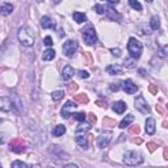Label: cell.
Returning <instances> with one entry per match:
<instances>
[{
  "instance_id": "cell-23",
  "label": "cell",
  "mask_w": 168,
  "mask_h": 168,
  "mask_svg": "<svg viewBox=\"0 0 168 168\" xmlns=\"http://www.w3.org/2000/svg\"><path fill=\"white\" fill-rule=\"evenodd\" d=\"M72 17H74V20L76 21L78 24H82V23H84V21L87 20L85 14L84 13H80V12H74V13H72Z\"/></svg>"
},
{
  "instance_id": "cell-32",
  "label": "cell",
  "mask_w": 168,
  "mask_h": 168,
  "mask_svg": "<svg viewBox=\"0 0 168 168\" xmlns=\"http://www.w3.org/2000/svg\"><path fill=\"white\" fill-rule=\"evenodd\" d=\"M104 125L109 126V127H113V126H116V121L111 120V118H104Z\"/></svg>"
},
{
  "instance_id": "cell-44",
  "label": "cell",
  "mask_w": 168,
  "mask_h": 168,
  "mask_svg": "<svg viewBox=\"0 0 168 168\" xmlns=\"http://www.w3.org/2000/svg\"><path fill=\"white\" fill-rule=\"evenodd\" d=\"M156 112H159L160 114H163V113H164V108H163L162 105L158 104V105H156Z\"/></svg>"
},
{
  "instance_id": "cell-2",
  "label": "cell",
  "mask_w": 168,
  "mask_h": 168,
  "mask_svg": "<svg viewBox=\"0 0 168 168\" xmlns=\"http://www.w3.org/2000/svg\"><path fill=\"white\" fill-rule=\"evenodd\" d=\"M127 50H129V53L131 55V58H134V59H138L141 55H142V50H143V46H142V43L138 41L137 38L134 37H131L127 42Z\"/></svg>"
},
{
  "instance_id": "cell-6",
  "label": "cell",
  "mask_w": 168,
  "mask_h": 168,
  "mask_svg": "<svg viewBox=\"0 0 168 168\" xmlns=\"http://www.w3.org/2000/svg\"><path fill=\"white\" fill-rule=\"evenodd\" d=\"M134 104H135V109L137 111H139L141 113L143 114H149L150 113V106L147 104V101L144 100L143 96H138L134 101Z\"/></svg>"
},
{
  "instance_id": "cell-25",
  "label": "cell",
  "mask_w": 168,
  "mask_h": 168,
  "mask_svg": "<svg viewBox=\"0 0 168 168\" xmlns=\"http://www.w3.org/2000/svg\"><path fill=\"white\" fill-rule=\"evenodd\" d=\"M75 101H78L80 104H87L89 100H88V96H87L85 93H80V95H76L75 96Z\"/></svg>"
},
{
  "instance_id": "cell-50",
  "label": "cell",
  "mask_w": 168,
  "mask_h": 168,
  "mask_svg": "<svg viewBox=\"0 0 168 168\" xmlns=\"http://www.w3.org/2000/svg\"><path fill=\"white\" fill-rule=\"evenodd\" d=\"M164 159H168V150L164 149Z\"/></svg>"
},
{
  "instance_id": "cell-42",
  "label": "cell",
  "mask_w": 168,
  "mask_h": 168,
  "mask_svg": "<svg viewBox=\"0 0 168 168\" xmlns=\"http://www.w3.org/2000/svg\"><path fill=\"white\" fill-rule=\"evenodd\" d=\"M130 133H133V134H138V133H139V126H131L130 127Z\"/></svg>"
},
{
  "instance_id": "cell-39",
  "label": "cell",
  "mask_w": 168,
  "mask_h": 168,
  "mask_svg": "<svg viewBox=\"0 0 168 168\" xmlns=\"http://www.w3.org/2000/svg\"><path fill=\"white\" fill-rule=\"evenodd\" d=\"M149 91H150L152 95H156V93H158V91H159V88H158V87H156L155 84H151V85L149 87Z\"/></svg>"
},
{
  "instance_id": "cell-33",
  "label": "cell",
  "mask_w": 168,
  "mask_h": 168,
  "mask_svg": "<svg viewBox=\"0 0 168 168\" xmlns=\"http://www.w3.org/2000/svg\"><path fill=\"white\" fill-rule=\"evenodd\" d=\"M95 11H96L99 14H103L104 11H105V7L101 5V4H96V5H95Z\"/></svg>"
},
{
  "instance_id": "cell-1",
  "label": "cell",
  "mask_w": 168,
  "mask_h": 168,
  "mask_svg": "<svg viewBox=\"0 0 168 168\" xmlns=\"http://www.w3.org/2000/svg\"><path fill=\"white\" fill-rule=\"evenodd\" d=\"M19 41L23 46L26 47H30L34 45V33H33V29L29 28V26H21L19 29Z\"/></svg>"
},
{
  "instance_id": "cell-30",
  "label": "cell",
  "mask_w": 168,
  "mask_h": 168,
  "mask_svg": "<svg viewBox=\"0 0 168 168\" xmlns=\"http://www.w3.org/2000/svg\"><path fill=\"white\" fill-rule=\"evenodd\" d=\"M71 116H74V120H76V121H79V122H84V120H85V114L83 113V112H79V113H74V114H71Z\"/></svg>"
},
{
  "instance_id": "cell-17",
  "label": "cell",
  "mask_w": 168,
  "mask_h": 168,
  "mask_svg": "<svg viewBox=\"0 0 168 168\" xmlns=\"http://www.w3.org/2000/svg\"><path fill=\"white\" fill-rule=\"evenodd\" d=\"M155 120L154 118H147V121H146V133L152 135L155 133Z\"/></svg>"
},
{
  "instance_id": "cell-35",
  "label": "cell",
  "mask_w": 168,
  "mask_h": 168,
  "mask_svg": "<svg viewBox=\"0 0 168 168\" xmlns=\"http://www.w3.org/2000/svg\"><path fill=\"white\" fill-rule=\"evenodd\" d=\"M12 167H23V168H26L28 164L24 163V162H20V160H16V162H13V163H12Z\"/></svg>"
},
{
  "instance_id": "cell-5",
  "label": "cell",
  "mask_w": 168,
  "mask_h": 168,
  "mask_svg": "<svg viewBox=\"0 0 168 168\" xmlns=\"http://www.w3.org/2000/svg\"><path fill=\"white\" fill-rule=\"evenodd\" d=\"M83 38H84V42L87 43V45H93V43L97 41L96 32H95V29L92 26L87 28L83 30Z\"/></svg>"
},
{
  "instance_id": "cell-16",
  "label": "cell",
  "mask_w": 168,
  "mask_h": 168,
  "mask_svg": "<svg viewBox=\"0 0 168 168\" xmlns=\"http://www.w3.org/2000/svg\"><path fill=\"white\" fill-rule=\"evenodd\" d=\"M106 72L109 75H121L122 74V68L118 64H111L106 67Z\"/></svg>"
},
{
  "instance_id": "cell-7",
  "label": "cell",
  "mask_w": 168,
  "mask_h": 168,
  "mask_svg": "<svg viewBox=\"0 0 168 168\" xmlns=\"http://www.w3.org/2000/svg\"><path fill=\"white\" fill-rule=\"evenodd\" d=\"M9 150L16 152V154H21V152L25 151V144L20 138H14V139H12L9 143Z\"/></svg>"
},
{
  "instance_id": "cell-3",
  "label": "cell",
  "mask_w": 168,
  "mask_h": 168,
  "mask_svg": "<svg viewBox=\"0 0 168 168\" xmlns=\"http://www.w3.org/2000/svg\"><path fill=\"white\" fill-rule=\"evenodd\" d=\"M123 163L127 165H138L143 163V158L139 152L137 151H127L125 155H123Z\"/></svg>"
},
{
  "instance_id": "cell-49",
  "label": "cell",
  "mask_w": 168,
  "mask_h": 168,
  "mask_svg": "<svg viewBox=\"0 0 168 168\" xmlns=\"http://www.w3.org/2000/svg\"><path fill=\"white\" fill-rule=\"evenodd\" d=\"M108 2H109V3H111V4H117V3H118V2H120V0H108Z\"/></svg>"
},
{
  "instance_id": "cell-34",
  "label": "cell",
  "mask_w": 168,
  "mask_h": 168,
  "mask_svg": "<svg viewBox=\"0 0 168 168\" xmlns=\"http://www.w3.org/2000/svg\"><path fill=\"white\" fill-rule=\"evenodd\" d=\"M156 147H158V144L154 143V142H149V143H147V149H149L150 152H154V151L156 150Z\"/></svg>"
},
{
  "instance_id": "cell-11",
  "label": "cell",
  "mask_w": 168,
  "mask_h": 168,
  "mask_svg": "<svg viewBox=\"0 0 168 168\" xmlns=\"http://www.w3.org/2000/svg\"><path fill=\"white\" fill-rule=\"evenodd\" d=\"M104 13H106L108 19H111V20H113V21H121V20H122V16H121L118 12H116V11L112 8V7H105Z\"/></svg>"
},
{
  "instance_id": "cell-47",
  "label": "cell",
  "mask_w": 168,
  "mask_h": 168,
  "mask_svg": "<svg viewBox=\"0 0 168 168\" xmlns=\"http://www.w3.org/2000/svg\"><path fill=\"white\" fill-rule=\"evenodd\" d=\"M97 105H100V106H105V108H106V103H103V101H97Z\"/></svg>"
},
{
  "instance_id": "cell-27",
  "label": "cell",
  "mask_w": 168,
  "mask_h": 168,
  "mask_svg": "<svg viewBox=\"0 0 168 168\" xmlns=\"http://www.w3.org/2000/svg\"><path fill=\"white\" fill-rule=\"evenodd\" d=\"M150 25H151V28L154 29V30H158V29L160 28V20H159V17L158 16L152 17L151 21H150Z\"/></svg>"
},
{
  "instance_id": "cell-15",
  "label": "cell",
  "mask_w": 168,
  "mask_h": 168,
  "mask_svg": "<svg viewBox=\"0 0 168 168\" xmlns=\"http://www.w3.org/2000/svg\"><path fill=\"white\" fill-rule=\"evenodd\" d=\"M76 143L80 146L82 149H84V150H87L89 147V141H88V135L87 137H84V135H79V137H76Z\"/></svg>"
},
{
  "instance_id": "cell-31",
  "label": "cell",
  "mask_w": 168,
  "mask_h": 168,
  "mask_svg": "<svg viewBox=\"0 0 168 168\" xmlns=\"http://www.w3.org/2000/svg\"><path fill=\"white\" fill-rule=\"evenodd\" d=\"M123 64H125V67H127V68H134V67H135V61H134V58H129V59H125Z\"/></svg>"
},
{
  "instance_id": "cell-52",
  "label": "cell",
  "mask_w": 168,
  "mask_h": 168,
  "mask_svg": "<svg viewBox=\"0 0 168 168\" xmlns=\"http://www.w3.org/2000/svg\"><path fill=\"white\" fill-rule=\"evenodd\" d=\"M53 2H54V3H59V2H61V0H53Z\"/></svg>"
},
{
  "instance_id": "cell-53",
  "label": "cell",
  "mask_w": 168,
  "mask_h": 168,
  "mask_svg": "<svg viewBox=\"0 0 168 168\" xmlns=\"http://www.w3.org/2000/svg\"><path fill=\"white\" fill-rule=\"evenodd\" d=\"M146 2H152V0H146Z\"/></svg>"
},
{
  "instance_id": "cell-12",
  "label": "cell",
  "mask_w": 168,
  "mask_h": 168,
  "mask_svg": "<svg viewBox=\"0 0 168 168\" xmlns=\"http://www.w3.org/2000/svg\"><path fill=\"white\" fill-rule=\"evenodd\" d=\"M11 103H12V106H13V112L20 113L21 109H23V104H21V100L16 93H13L11 96Z\"/></svg>"
},
{
  "instance_id": "cell-22",
  "label": "cell",
  "mask_w": 168,
  "mask_h": 168,
  "mask_svg": "<svg viewBox=\"0 0 168 168\" xmlns=\"http://www.w3.org/2000/svg\"><path fill=\"white\" fill-rule=\"evenodd\" d=\"M55 57V51L53 49H47L43 51V55H42V59L43 61H53Z\"/></svg>"
},
{
  "instance_id": "cell-18",
  "label": "cell",
  "mask_w": 168,
  "mask_h": 168,
  "mask_svg": "<svg viewBox=\"0 0 168 168\" xmlns=\"http://www.w3.org/2000/svg\"><path fill=\"white\" fill-rule=\"evenodd\" d=\"M126 108H127V105L123 103V101H117V103L113 104V111L116 113H118V114H122L126 111Z\"/></svg>"
},
{
  "instance_id": "cell-19",
  "label": "cell",
  "mask_w": 168,
  "mask_h": 168,
  "mask_svg": "<svg viewBox=\"0 0 168 168\" xmlns=\"http://www.w3.org/2000/svg\"><path fill=\"white\" fill-rule=\"evenodd\" d=\"M72 76H74V68L71 66H66L62 71V78L63 80H70Z\"/></svg>"
},
{
  "instance_id": "cell-14",
  "label": "cell",
  "mask_w": 168,
  "mask_h": 168,
  "mask_svg": "<svg viewBox=\"0 0 168 168\" xmlns=\"http://www.w3.org/2000/svg\"><path fill=\"white\" fill-rule=\"evenodd\" d=\"M41 26L43 29H55V23L49 16H43L41 19Z\"/></svg>"
},
{
  "instance_id": "cell-55",
  "label": "cell",
  "mask_w": 168,
  "mask_h": 168,
  "mask_svg": "<svg viewBox=\"0 0 168 168\" xmlns=\"http://www.w3.org/2000/svg\"><path fill=\"white\" fill-rule=\"evenodd\" d=\"M0 167H2V164H0Z\"/></svg>"
},
{
  "instance_id": "cell-24",
  "label": "cell",
  "mask_w": 168,
  "mask_h": 168,
  "mask_svg": "<svg viewBox=\"0 0 168 168\" xmlns=\"http://www.w3.org/2000/svg\"><path fill=\"white\" fill-rule=\"evenodd\" d=\"M64 133H66V126H63V125H57L54 127V130H53V135L54 137H61Z\"/></svg>"
},
{
  "instance_id": "cell-4",
  "label": "cell",
  "mask_w": 168,
  "mask_h": 168,
  "mask_svg": "<svg viewBox=\"0 0 168 168\" xmlns=\"http://www.w3.org/2000/svg\"><path fill=\"white\" fill-rule=\"evenodd\" d=\"M63 54L66 57H68V58H72L75 55L76 53V50H78V42L76 41H72V40H68V41H66L63 43Z\"/></svg>"
},
{
  "instance_id": "cell-37",
  "label": "cell",
  "mask_w": 168,
  "mask_h": 168,
  "mask_svg": "<svg viewBox=\"0 0 168 168\" xmlns=\"http://www.w3.org/2000/svg\"><path fill=\"white\" fill-rule=\"evenodd\" d=\"M43 43H45L46 46H53V38L50 37V35H47V37H45V40H43Z\"/></svg>"
},
{
  "instance_id": "cell-40",
  "label": "cell",
  "mask_w": 168,
  "mask_h": 168,
  "mask_svg": "<svg viewBox=\"0 0 168 168\" xmlns=\"http://www.w3.org/2000/svg\"><path fill=\"white\" fill-rule=\"evenodd\" d=\"M120 88H121L120 83H112V84H111V89H112L113 92H117V91H120Z\"/></svg>"
},
{
  "instance_id": "cell-54",
  "label": "cell",
  "mask_w": 168,
  "mask_h": 168,
  "mask_svg": "<svg viewBox=\"0 0 168 168\" xmlns=\"http://www.w3.org/2000/svg\"><path fill=\"white\" fill-rule=\"evenodd\" d=\"M0 123H2V118H0Z\"/></svg>"
},
{
  "instance_id": "cell-36",
  "label": "cell",
  "mask_w": 168,
  "mask_h": 168,
  "mask_svg": "<svg viewBox=\"0 0 168 168\" xmlns=\"http://www.w3.org/2000/svg\"><path fill=\"white\" fill-rule=\"evenodd\" d=\"M78 88H79V85H78L76 83H70V84H68V91H70L71 93H72V92H75Z\"/></svg>"
},
{
  "instance_id": "cell-28",
  "label": "cell",
  "mask_w": 168,
  "mask_h": 168,
  "mask_svg": "<svg viewBox=\"0 0 168 168\" xmlns=\"http://www.w3.org/2000/svg\"><path fill=\"white\" fill-rule=\"evenodd\" d=\"M129 4H130V7L133 9H135V11H142V5H141V3L138 2V0H129Z\"/></svg>"
},
{
  "instance_id": "cell-26",
  "label": "cell",
  "mask_w": 168,
  "mask_h": 168,
  "mask_svg": "<svg viewBox=\"0 0 168 168\" xmlns=\"http://www.w3.org/2000/svg\"><path fill=\"white\" fill-rule=\"evenodd\" d=\"M91 123H80V125L76 127V133L80 134V133H85V131H88L91 129Z\"/></svg>"
},
{
  "instance_id": "cell-51",
  "label": "cell",
  "mask_w": 168,
  "mask_h": 168,
  "mask_svg": "<svg viewBox=\"0 0 168 168\" xmlns=\"http://www.w3.org/2000/svg\"><path fill=\"white\" fill-rule=\"evenodd\" d=\"M139 72H141L142 76H146V71H144V70H139Z\"/></svg>"
},
{
  "instance_id": "cell-48",
  "label": "cell",
  "mask_w": 168,
  "mask_h": 168,
  "mask_svg": "<svg viewBox=\"0 0 168 168\" xmlns=\"http://www.w3.org/2000/svg\"><path fill=\"white\" fill-rule=\"evenodd\" d=\"M64 167H70V168H78V165H76V164H66Z\"/></svg>"
},
{
  "instance_id": "cell-21",
  "label": "cell",
  "mask_w": 168,
  "mask_h": 168,
  "mask_svg": "<svg viewBox=\"0 0 168 168\" xmlns=\"http://www.w3.org/2000/svg\"><path fill=\"white\" fill-rule=\"evenodd\" d=\"M133 121H134V116H133V114H127L125 118H123V120L120 122V127H121V129H125V127L129 126Z\"/></svg>"
},
{
  "instance_id": "cell-20",
  "label": "cell",
  "mask_w": 168,
  "mask_h": 168,
  "mask_svg": "<svg viewBox=\"0 0 168 168\" xmlns=\"http://www.w3.org/2000/svg\"><path fill=\"white\" fill-rule=\"evenodd\" d=\"M13 12V5L12 4H3L0 7V13L3 14V16H9V14Z\"/></svg>"
},
{
  "instance_id": "cell-45",
  "label": "cell",
  "mask_w": 168,
  "mask_h": 168,
  "mask_svg": "<svg viewBox=\"0 0 168 168\" xmlns=\"http://www.w3.org/2000/svg\"><path fill=\"white\" fill-rule=\"evenodd\" d=\"M5 142V138H4V135L3 134H0V144H3Z\"/></svg>"
},
{
  "instance_id": "cell-13",
  "label": "cell",
  "mask_w": 168,
  "mask_h": 168,
  "mask_svg": "<svg viewBox=\"0 0 168 168\" xmlns=\"http://www.w3.org/2000/svg\"><path fill=\"white\" fill-rule=\"evenodd\" d=\"M0 109L3 112H13V106L11 103V99L8 97H3L0 99Z\"/></svg>"
},
{
  "instance_id": "cell-8",
  "label": "cell",
  "mask_w": 168,
  "mask_h": 168,
  "mask_svg": "<svg viewBox=\"0 0 168 168\" xmlns=\"http://www.w3.org/2000/svg\"><path fill=\"white\" fill-rule=\"evenodd\" d=\"M122 89L127 95H133L138 91V87H137V84L133 83V80L127 79V80H125V82H122Z\"/></svg>"
},
{
  "instance_id": "cell-38",
  "label": "cell",
  "mask_w": 168,
  "mask_h": 168,
  "mask_svg": "<svg viewBox=\"0 0 168 168\" xmlns=\"http://www.w3.org/2000/svg\"><path fill=\"white\" fill-rule=\"evenodd\" d=\"M78 74H79V76L82 78V79H88V78H89V74H88V72H87V71H83V70H80Z\"/></svg>"
},
{
  "instance_id": "cell-9",
  "label": "cell",
  "mask_w": 168,
  "mask_h": 168,
  "mask_svg": "<svg viewBox=\"0 0 168 168\" xmlns=\"http://www.w3.org/2000/svg\"><path fill=\"white\" fill-rule=\"evenodd\" d=\"M78 105L75 104V103H72V101H67L64 105H63V108H62V117L63 118H70V116H71V113H70V111H72V109H75Z\"/></svg>"
},
{
  "instance_id": "cell-29",
  "label": "cell",
  "mask_w": 168,
  "mask_h": 168,
  "mask_svg": "<svg viewBox=\"0 0 168 168\" xmlns=\"http://www.w3.org/2000/svg\"><path fill=\"white\" fill-rule=\"evenodd\" d=\"M63 96H64V92L63 91H55L51 95V97H53L54 101H59L61 99H63Z\"/></svg>"
},
{
  "instance_id": "cell-43",
  "label": "cell",
  "mask_w": 168,
  "mask_h": 168,
  "mask_svg": "<svg viewBox=\"0 0 168 168\" xmlns=\"http://www.w3.org/2000/svg\"><path fill=\"white\" fill-rule=\"evenodd\" d=\"M111 53H112L113 55H116V57H120V55H121V50H120V49H112Z\"/></svg>"
},
{
  "instance_id": "cell-41",
  "label": "cell",
  "mask_w": 168,
  "mask_h": 168,
  "mask_svg": "<svg viewBox=\"0 0 168 168\" xmlns=\"http://www.w3.org/2000/svg\"><path fill=\"white\" fill-rule=\"evenodd\" d=\"M88 121H89L91 125H92V123H95V122H96V116H95L93 113H89L88 114Z\"/></svg>"
},
{
  "instance_id": "cell-46",
  "label": "cell",
  "mask_w": 168,
  "mask_h": 168,
  "mask_svg": "<svg viewBox=\"0 0 168 168\" xmlns=\"http://www.w3.org/2000/svg\"><path fill=\"white\" fill-rule=\"evenodd\" d=\"M134 143L141 144V143H142V139H141V138H135V139H134Z\"/></svg>"
},
{
  "instance_id": "cell-10",
  "label": "cell",
  "mask_w": 168,
  "mask_h": 168,
  "mask_svg": "<svg viewBox=\"0 0 168 168\" xmlns=\"http://www.w3.org/2000/svg\"><path fill=\"white\" fill-rule=\"evenodd\" d=\"M111 141H112V134L111 133H106L104 135H100L99 139H97V146H99L100 149H105L106 146L111 143Z\"/></svg>"
}]
</instances>
